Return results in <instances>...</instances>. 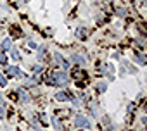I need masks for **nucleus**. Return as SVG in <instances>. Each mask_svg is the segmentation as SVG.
<instances>
[{
  "mask_svg": "<svg viewBox=\"0 0 147 131\" xmlns=\"http://www.w3.org/2000/svg\"><path fill=\"white\" fill-rule=\"evenodd\" d=\"M7 74L9 76H23V74L19 73V67H17V66H9Z\"/></svg>",
  "mask_w": 147,
  "mask_h": 131,
  "instance_id": "obj_3",
  "label": "nucleus"
},
{
  "mask_svg": "<svg viewBox=\"0 0 147 131\" xmlns=\"http://www.w3.org/2000/svg\"><path fill=\"white\" fill-rule=\"evenodd\" d=\"M0 116H4V109L2 107H0Z\"/></svg>",
  "mask_w": 147,
  "mask_h": 131,
  "instance_id": "obj_17",
  "label": "nucleus"
},
{
  "mask_svg": "<svg viewBox=\"0 0 147 131\" xmlns=\"http://www.w3.org/2000/svg\"><path fill=\"white\" fill-rule=\"evenodd\" d=\"M75 124H76L78 128H90V126H92V123H90L85 116H81V114H78V116L75 117Z\"/></svg>",
  "mask_w": 147,
  "mask_h": 131,
  "instance_id": "obj_2",
  "label": "nucleus"
},
{
  "mask_svg": "<svg viewBox=\"0 0 147 131\" xmlns=\"http://www.w3.org/2000/svg\"><path fill=\"white\" fill-rule=\"evenodd\" d=\"M67 81H69V79H67L66 73H50V74H49V79H47L49 85H57V86L66 85Z\"/></svg>",
  "mask_w": 147,
  "mask_h": 131,
  "instance_id": "obj_1",
  "label": "nucleus"
},
{
  "mask_svg": "<svg viewBox=\"0 0 147 131\" xmlns=\"http://www.w3.org/2000/svg\"><path fill=\"white\" fill-rule=\"evenodd\" d=\"M118 16H125V9H118Z\"/></svg>",
  "mask_w": 147,
  "mask_h": 131,
  "instance_id": "obj_14",
  "label": "nucleus"
},
{
  "mask_svg": "<svg viewBox=\"0 0 147 131\" xmlns=\"http://www.w3.org/2000/svg\"><path fill=\"white\" fill-rule=\"evenodd\" d=\"M19 98H21V100H23V102H28V100H29V95L28 93H26V91H19Z\"/></svg>",
  "mask_w": 147,
  "mask_h": 131,
  "instance_id": "obj_7",
  "label": "nucleus"
},
{
  "mask_svg": "<svg viewBox=\"0 0 147 131\" xmlns=\"http://www.w3.org/2000/svg\"><path fill=\"white\" fill-rule=\"evenodd\" d=\"M71 59H73V62H76V64H80V66H83V64H85V59L81 57V55H78V53H75Z\"/></svg>",
  "mask_w": 147,
  "mask_h": 131,
  "instance_id": "obj_6",
  "label": "nucleus"
},
{
  "mask_svg": "<svg viewBox=\"0 0 147 131\" xmlns=\"http://www.w3.org/2000/svg\"><path fill=\"white\" fill-rule=\"evenodd\" d=\"M0 85H2V86H5V85H7V81H5V78L2 76V74H0Z\"/></svg>",
  "mask_w": 147,
  "mask_h": 131,
  "instance_id": "obj_13",
  "label": "nucleus"
},
{
  "mask_svg": "<svg viewBox=\"0 0 147 131\" xmlns=\"http://www.w3.org/2000/svg\"><path fill=\"white\" fill-rule=\"evenodd\" d=\"M42 71V66H35V73H40Z\"/></svg>",
  "mask_w": 147,
  "mask_h": 131,
  "instance_id": "obj_16",
  "label": "nucleus"
},
{
  "mask_svg": "<svg viewBox=\"0 0 147 131\" xmlns=\"http://www.w3.org/2000/svg\"><path fill=\"white\" fill-rule=\"evenodd\" d=\"M19 57H21V55L17 53V50H12V59H16V61H19Z\"/></svg>",
  "mask_w": 147,
  "mask_h": 131,
  "instance_id": "obj_12",
  "label": "nucleus"
},
{
  "mask_svg": "<svg viewBox=\"0 0 147 131\" xmlns=\"http://www.w3.org/2000/svg\"><path fill=\"white\" fill-rule=\"evenodd\" d=\"M7 64V55L4 52H0V66H5Z\"/></svg>",
  "mask_w": 147,
  "mask_h": 131,
  "instance_id": "obj_9",
  "label": "nucleus"
},
{
  "mask_svg": "<svg viewBox=\"0 0 147 131\" xmlns=\"http://www.w3.org/2000/svg\"><path fill=\"white\" fill-rule=\"evenodd\" d=\"M54 59H55V62H59V66H62L64 69H67V67H69L67 61H64V59L61 57V53H55V55H54Z\"/></svg>",
  "mask_w": 147,
  "mask_h": 131,
  "instance_id": "obj_4",
  "label": "nucleus"
},
{
  "mask_svg": "<svg viewBox=\"0 0 147 131\" xmlns=\"http://www.w3.org/2000/svg\"><path fill=\"white\" fill-rule=\"evenodd\" d=\"M76 35H78V36H81V40H85V29H83V28L78 29V31H76Z\"/></svg>",
  "mask_w": 147,
  "mask_h": 131,
  "instance_id": "obj_10",
  "label": "nucleus"
},
{
  "mask_svg": "<svg viewBox=\"0 0 147 131\" xmlns=\"http://www.w3.org/2000/svg\"><path fill=\"white\" fill-rule=\"evenodd\" d=\"M102 123H104V126H109V119L104 117V119H102Z\"/></svg>",
  "mask_w": 147,
  "mask_h": 131,
  "instance_id": "obj_15",
  "label": "nucleus"
},
{
  "mask_svg": "<svg viewBox=\"0 0 147 131\" xmlns=\"http://www.w3.org/2000/svg\"><path fill=\"white\" fill-rule=\"evenodd\" d=\"M69 98H71V95L67 91H59L57 93V100H69Z\"/></svg>",
  "mask_w": 147,
  "mask_h": 131,
  "instance_id": "obj_5",
  "label": "nucleus"
},
{
  "mask_svg": "<svg viewBox=\"0 0 147 131\" xmlns=\"http://www.w3.org/2000/svg\"><path fill=\"white\" fill-rule=\"evenodd\" d=\"M97 90L99 91H106V85L104 83H99V85H97Z\"/></svg>",
  "mask_w": 147,
  "mask_h": 131,
  "instance_id": "obj_11",
  "label": "nucleus"
},
{
  "mask_svg": "<svg viewBox=\"0 0 147 131\" xmlns=\"http://www.w3.org/2000/svg\"><path fill=\"white\" fill-rule=\"evenodd\" d=\"M2 48H4V50H9V48H10V38H5V40H4Z\"/></svg>",
  "mask_w": 147,
  "mask_h": 131,
  "instance_id": "obj_8",
  "label": "nucleus"
}]
</instances>
